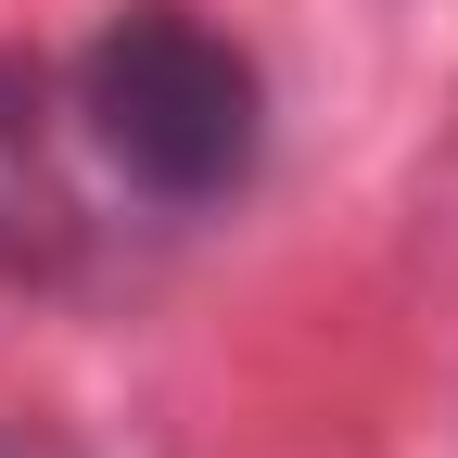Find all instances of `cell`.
<instances>
[{
  "instance_id": "3957f363",
  "label": "cell",
  "mask_w": 458,
  "mask_h": 458,
  "mask_svg": "<svg viewBox=\"0 0 458 458\" xmlns=\"http://www.w3.org/2000/svg\"><path fill=\"white\" fill-rule=\"evenodd\" d=\"M0 458H89V445H64V433H38V420H0Z\"/></svg>"
},
{
  "instance_id": "6da1fadb",
  "label": "cell",
  "mask_w": 458,
  "mask_h": 458,
  "mask_svg": "<svg viewBox=\"0 0 458 458\" xmlns=\"http://www.w3.org/2000/svg\"><path fill=\"white\" fill-rule=\"evenodd\" d=\"M77 114H89V153L165 216H204L255 179L267 153V77L255 51L204 26L191 0H128L89 51H77Z\"/></svg>"
},
{
  "instance_id": "7a4b0ae2",
  "label": "cell",
  "mask_w": 458,
  "mask_h": 458,
  "mask_svg": "<svg viewBox=\"0 0 458 458\" xmlns=\"http://www.w3.org/2000/svg\"><path fill=\"white\" fill-rule=\"evenodd\" d=\"M102 255L89 216V114L51 51H0V293H77Z\"/></svg>"
}]
</instances>
